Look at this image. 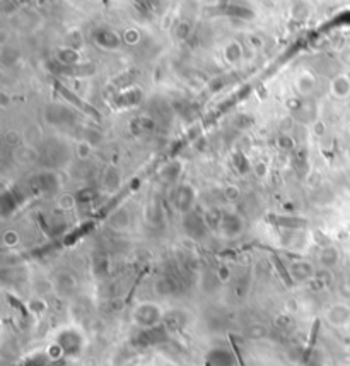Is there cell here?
<instances>
[{
  "instance_id": "cell-1",
  "label": "cell",
  "mask_w": 350,
  "mask_h": 366,
  "mask_svg": "<svg viewBox=\"0 0 350 366\" xmlns=\"http://www.w3.org/2000/svg\"><path fill=\"white\" fill-rule=\"evenodd\" d=\"M162 311L154 303H142L134 311V322L140 329H154L162 324Z\"/></svg>"
},
{
  "instance_id": "cell-2",
  "label": "cell",
  "mask_w": 350,
  "mask_h": 366,
  "mask_svg": "<svg viewBox=\"0 0 350 366\" xmlns=\"http://www.w3.org/2000/svg\"><path fill=\"white\" fill-rule=\"evenodd\" d=\"M60 346H62L63 353L69 354V356H74V354H79L82 349V336L77 332L76 329H65L56 336V340Z\"/></svg>"
},
{
  "instance_id": "cell-3",
  "label": "cell",
  "mask_w": 350,
  "mask_h": 366,
  "mask_svg": "<svg viewBox=\"0 0 350 366\" xmlns=\"http://www.w3.org/2000/svg\"><path fill=\"white\" fill-rule=\"evenodd\" d=\"M205 366H236L234 354L224 347L212 349L205 358Z\"/></svg>"
},
{
  "instance_id": "cell-4",
  "label": "cell",
  "mask_w": 350,
  "mask_h": 366,
  "mask_svg": "<svg viewBox=\"0 0 350 366\" xmlns=\"http://www.w3.org/2000/svg\"><path fill=\"white\" fill-rule=\"evenodd\" d=\"M289 274H291L292 281L306 282V281H311L316 272H314L313 265L309 264V262L297 260V262H294V264L291 265V269H289Z\"/></svg>"
},
{
  "instance_id": "cell-5",
  "label": "cell",
  "mask_w": 350,
  "mask_h": 366,
  "mask_svg": "<svg viewBox=\"0 0 350 366\" xmlns=\"http://www.w3.org/2000/svg\"><path fill=\"white\" fill-rule=\"evenodd\" d=\"M162 325H164V329H166L167 332H178V330L185 325V315L181 313V311H178V310L167 311V313L164 315V318H162Z\"/></svg>"
},
{
  "instance_id": "cell-6",
  "label": "cell",
  "mask_w": 350,
  "mask_h": 366,
  "mask_svg": "<svg viewBox=\"0 0 350 366\" xmlns=\"http://www.w3.org/2000/svg\"><path fill=\"white\" fill-rule=\"evenodd\" d=\"M350 317V310L347 306H342V305H335L328 310L326 318L331 325H342L349 320Z\"/></svg>"
},
{
  "instance_id": "cell-7",
  "label": "cell",
  "mask_w": 350,
  "mask_h": 366,
  "mask_svg": "<svg viewBox=\"0 0 350 366\" xmlns=\"http://www.w3.org/2000/svg\"><path fill=\"white\" fill-rule=\"evenodd\" d=\"M154 288L156 293L161 294V296H171V294L178 291V282L173 277H169V275H162V277H159L156 281Z\"/></svg>"
},
{
  "instance_id": "cell-8",
  "label": "cell",
  "mask_w": 350,
  "mask_h": 366,
  "mask_svg": "<svg viewBox=\"0 0 350 366\" xmlns=\"http://www.w3.org/2000/svg\"><path fill=\"white\" fill-rule=\"evenodd\" d=\"M55 288L60 294L67 296V294H72L76 291L77 282L70 274H58V277H56V281H55Z\"/></svg>"
},
{
  "instance_id": "cell-9",
  "label": "cell",
  "mask_w": 350,
  "mask_h": 366,
  "mask_svg": "<svg viewBox=\"0 0 350 366\" xmlns=\"http://www.w3.org/2000/svg\"><path fill=\"white\" fill-rule=\"evenodd\" d=\"M94 41L98 45H101L103 48H116L120 45V38L116 36L113 31L109 30H103V31H94Z\"/></svg>"
},
{
  "instance_id": "cell-10",
  "label": "cell",
  "mask_w": 350,
  "mask_h": 366,
  "mask_svg": "<svg viewBox=\"0 0 350 366\" xmlns=\"http://www.w3.org/2000/svg\"><path fill=\"white\" fill-rule=\"evenodd\" d=\"M193 202V190L188 188V186H183V188L178 190V197H176V206L180 207L181 211H188Z\"/></svg>"
},
{
  "instance_id": "cell-11",
  "label": "cell",
  "mask_w": 350,
  "mask_h": 366,
  "mask_svg": "<svg viewBox=\"0 0 350 366\" xmlns=\"http://www.w3.org/2000/svg\"><path fill=\"white\" fill-rule=\"evenodd\" d=\"M320 262H321V265H323L324 269L333 267V265L338 262V252L335 248H331V246H326V248L321 250Z\"/></svg>"
},
{
  "instance_id": "cell-12",
  "label": "cell",
  "mask_w": 350,
  "mask_h": 366,
  "mask_svg": "<svg viewBox=\"0 0 350 366\" xmlns=\"http://www.w3.org/2000/svg\"><path fill=\"white\" fill-rule=\"evenodd\" d=\"M244 336L248 337V339H253V340L265 339V337L269 336V329H267L263 324H251L248 329H246Z\"/></svg>"
},
{
  "instance_id": "cell-13",
  "label": "cell",
  "mask_w": 350,
  "mask_h": 366,
  "mask_svg": "<svg viewBox=\"0 0 350 366\" xmlns=\"http://www.w3.org/2000/svg\"><path fill=\"white\" fill-rule=\"evenodd\" d=\"M241 57H242V50H241V46H239V43H236V41L229 43V45H227V48H226L227 62L236 63L239 59H241Z\"/></svg>"
},
{
  "instance_id": "cell-14",
  "label": "cell",
  "mask_w": 350,
  "mask_h": 366,
  "mask_svg": "<svg viewBox=\"0 0 350 366\" xmlns=\"http://www.w3.org/2000/svg\"><path fill=\"white\" fill-rule=\"evenodd\" d=\"M314 84H316V81H314V77L311 74H302L297 81V86H299V89H301V92H311Z\"/></svg>"
},
{
  "instance_id": "cell-15",
  "label": "cell",
  "mask_w": 350,
  "mask_h": 366,
  "mask_svg": "<svg viewBox=\"0 0 350 366\" xmlns=\"http://www.w3.org/2000/svg\"><path fill=\"white\" fill-rule=\"evenodd\" d=\"M111 226L115 229H123V228H127L128 226V214L125 213V211H120V213H116V214H113V217H111Z\"/></svg>"
},
{
  "instance_id": "cell-16",
  "label": "cell",
  "mask_w": 350,
  "mask_h": 366,
  "mask_svg": "<svg viewBox=\"0 0 350 366\" xmlns=\"http://www.w3.org/2000/svg\"><path fill=\"white\" fill-rule=\"evenodd\" d=\"M46 356L52 361H58L62 356H65V353H63L62 346H60L58 342H53V344H50L48 349H46Z\"/></svg>"
},
{
  "instance_id": "cell-17",
  "label": "cell",
  "mask_w": 350,
  "mask_h": 366,
  "mask_svg": "<svg viewBox=\"0 0 350 366\" xmlns=\"http://www.w3.org/2000/svg\"><path fill=\"white\" fill-rule=\"evenodd\" d=\"M27 310L33 315H41L43 311L46 310V303L41 300V298H33V300L27 303Z\"/></svg>"
},
{
  "instance_id": "cell-18",
  "label": "cell",
  "mask_w": 350,
  "mask_h": 366,
  "mask_svg": "<svg viewBox=\"0 0 350 366\" xmlns=\"http://www.w3.org/2000/svg\"><path fill=\"white\" fill-rule=\"evenodd\" d=\"M60 60H62L63 63H77L79 62V53L76 52V50L72 48H65L62 50V52L58 53Z\"/></svg>"
},
{
  "instance_id": "cell-19",
  "label": "cell",
  "mask_w": 350,
  "mask_h": 366,
  "mask_svg": "<svg viewBox=\"0 0 350 366\" xmlns=\"http://www.w3.org/2000/svg\"><path fill=\"white\" fill-rule=\"evenodd\" d=\"M203 221H205V226L210 229H215L217 226H219L220 222V213H217V211H209V213L205 214V217H203Z\"/></svg>"
},
{
  "instance_id": "cell-20",
  "label": "cell",
  "mask_w": 350,
  "mask_h": 366,
  "mask_svg": "<svg viewBox=\"0 0 350 366\" xmlns=\"http://www.w3.org/2000/svg\"><path fill=\"white\" fill-rule=\"evenodd\" d=\"M67 45H69V48L72 50H79V46L82 45V36L81 33H79V30H72L69 34H67Z\"/></svg>"
},
{
  "instance_id": "cell-21",
  "label": "cell",
  "mask_w": 350,
  "mask_h": 366,
  "mask_svg": "<svg viewBox=\"0 0 350 366\" xmlns=\"http://www.w3.org/2000/svg\"><path fill=\"white\" fill-rule=\"evenodd\" d=\"M178 175H180V164L173 163V164H167L166 170L162 171V178L167 182H173L178 178Z\"/></svg>"
},
{
  "instance_id": "cell-22",
  "label": "cell",
  "mask_w": 350,
  "mask_h": 366,
  "mask_svg": "<svg viewBox=\"0 0 350 366\" xmlns=\"http://www.w3.org/2000/svg\"><path fill=\"white\" fill-rule=\"evenodd\" d=\"M118 183H120V175H118L116 170H108L105 177V185L108 188H116Z\"/></svg>"
},
{
  "instance_id": "cell-23",
  "label": "cell",
  "mask_w": 350,
  "mask_h": 366,
  "mask_svg": "<svg viewBox=\"0 0 350 366\" xmlns=\"http://www.w3.org/2000/svg\"><path fill=\"white\" fill-rule=\"evenodd\" d=\"M26 139L29 141V146L38 144L39 139H41V130H39L38 125H33V127H31L29 130L26 132Z\"/></svg>"
},
{
  "instance_id": "cell-24",
  "label": "cell",
  "mask_w": 350,
  "mask_h": 366,
  "mask_svg": "<svg viewBox=\"0 0 350 366\" xmlns=\"http://www.w3.org/2000/svg\"><path fill=\"white\" fill-rule=\"evenodd\" d=\"M275 325H277V327L280 329V330H287L292 325L291 315H287V313L277 315V318H275Z\"/></svg>"
},
{
  "instance_id": "cell-25",
  "label": "cell",
  "mask_w": 350,
  "mask_h": 366,
  "mask_svg": "<svg viewBox=\"0 0 350 366\" xmlns=\"http://www.w3.org/2000/svg\"><path fill=\"white\" fill-rule=\"evenodd\" d=\"M224 197H226L227 200H231V202H234V200H238L239 197H241V190H239L236 185H229V186H226V190H224Z\"/></svg>"
},
{
  "instance_id": "cell-26",
  "label": "cell",
  "mask_w": 350,
  "mask_h": 366,
  "mask_svg": "<svg viewBox=\"0 0 350 366\" xmlns=\"http://www.w3.org/2000/svg\"><path fill=\"white\" fill-rule=\"evenodd\" d=\"M215 277H217V282H229L231 281V269L226 267V265L219 267Z\"/></svg>"
},
{
  "instance_id": "cell-27",
  "label": "cell",
  "mask_w": 350,
  "mask_h": 366,
  "mask_svg": "<svg viewBox=\"0 0 350 366\" xmlns=\"http://www.w3.org/2000/svg\"><path fill=\"white\" fill-rule=\"evenodd\" d=\"M74 204H76V199H74L72 195H62V197H60V200H58L60 209H63V211L72 209Z\"/></svg>"
},
{
  "instance_id": "cell-28",
  "label": "cell",
  "mask_w": 350,
  "mask_h": 366,
  "mask_svg": "<svg viewBox=\"0 0 350 366\" xmlns=\"http://www.w3.org/2000/svg\"><path fill=\"white\" fill-rule=\"evenodd\" d=\"M91 146L87 144V142H79L77 144V156L81 157V159H85V157L91 154Z\"/></svg>"
},
{
  "instance_id": "cell-29",
  "label": "cell",
  "mask_w": 350,
  "mask_h": 366,
  "mask_svg": "<svg viewBox=\"0 0 350 366\" xmlns=\"http://www.w3.org/2000/svg\"><path fill=\"white\" fill-rule=\"evenodd\" d=\"M2 240H3V243H5V245L12 246V245H16V243H17L19 236H17L16 231H5V233H3V236H2Z\"/></svg>"
},
{
  "instance_id": "cell-30",
  "label": "cell",
  "mask_w": 350,
  "mask_h": 366,
  "mask_svg": "<svg viewBox=\"0 0 350 366\" xmlns=\"http://www.w3.org/2000/svg\"><path fill=\"white\" fill-rule=\"evenodd\" d=\"M188 34H190V24L188 23H178L176 26V36L178 38H187Z\"/></svg>"
},
{
  "instance_id": "cell-31",
  "label": "cell",
  "mask_w": 350,
  "mask_h": 366,
  "mask_svg": "<svg viewBox=\"0 0 350 366\" xmlns=\"http://www.w3.org/2000/svg\"><path fill=\"white\" fill-rule=\"evenodd\" d=\"M267 173H269V166H267V164L263 163V161H262V163H256V164H255V175H256V177L263 178Z\"/></svg>"
},
{
  "instance_id": "cell-32",
  "label": "cell",
  "mask_w": 350,
  "mask_h": 366,
  "mask_svg": "<svg viewBox=\"0 0 350 366\" xmlns=\"http://www.w3.org/2000/svg\"><path fill=\"white\" fill-rule=\"evenodd\" d=\"M138 31H135V30H127L125 31V41L127 43H135V41H138Z\"/></svg>"
},
{
  "instance_id": "cell-33",
  "label": "cell",
  "mask_w": 350,
  "mask_h": 366,
  "mask_svg": "<svg viewBox=\"0 0 350 366\" xmlns=\"http://www.w3.org/2000/svg\"><path fill=\"white\" fill-rule=\"evenodd\" d=\"M287 106H289V110L297 111V110H301L302 103H301V99H297V98H289L287 99Z\"/></svg>"
},
{
  "instance_id": "cell-34",
  "label": "cell",
  "mask_w": 350,
  "mask_h": 366,
  "mask_svg": "<svg viewBox=\"0 0 350 366\" xmlns=\"http://www.w3.org/2000/svg\"><path fill=\"white\" fill-rule=\"evenodd\" d=\"M340 294H344L345 298H350V281H345L340 284Z\"/></svg>"
},
{
  "instance_id": "cell-35",
  "label": "cell",
  "mask_w": 350,
  "mask_h": 366,
  "mask_svg": "<svg viewBox=\"0 0 350 366\" xmlns=\"http://www.w3.org/2000/svg\"><path fill=\"white\" fill-rule=\"evenodd\" d=\"M280 144H282V147H284V149H285V147H287V149H289V147H292V141H291V137H287V135H282V141H280Z\"/></svg>"
},
{
  "instance_id": "cell-36",
  "label": "cell",
  "mask_w": 350,
  "mask_h": 366,
  "mask_svg": "<svg viewBox=\"0 0 350 366\" xmlns=\"http://www.w3.org/2000/svg\"><path fill=\"white\" fill-rule=\"evenodd\" d=\"M17 139H19V135H17L14 130H10V132H9V135H7V141H9L10 144H12V142H17Z\"/></svg>"
},
{
  "instance_id": "cell-37",
  "label": "cell",
  "mask_w": 350,
  "mask_h": 366,
  "mask_svg": "<svg viewBox=\"0 0 350 366\" xmlns=\"http://www.w3.org/2000/svg\"><path fill=\"white\" fill-rule=\"evenodd\" d=\"M313 130L316 132V135H321V134H323V130H324L323 123H321V122H316V128H313Z\"/></svg>"
}]
</instances>
